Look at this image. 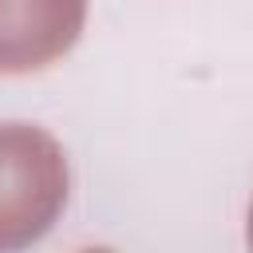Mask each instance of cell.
<instances>
[{"label":"cell","mask_w":253,"mask_h":253,"mask_svg":"<svg viewBox=\"0 0 253 253\" xmlns=\"http://www.w3.org/2000/svg\"><path fill=\"white\" fill-rule=\"evenodd\" d=\"M87 0H0V75L55 63L83 32Z\"/></svg>","instance_id":"cell-2"},{"label":"cell","mask_w":253,"mask_h":253,"mask_svg":"<svg viewBox=\"0 0 253 253\" xmlns=\"http://www.w3.org/2000/svg\"><path fill=\"white\" fill-rule=\"evenodd\" d=\"M67 202V158L59 142L28 123L0 126V253L36 245Z\"/></svg>","instance_id":"cell-1"},{"label":"cell","mask_w":253,"mask_h":253,"mask_svg":"<svg viewBox=\"0 0 253 253\" xmlns=\"http://www.w3.org/2000/svg\"><path fill=\"white\" fill-rule=\"evenodd\" d=\"M83 253H111V249H83Z\"/></svg>","instance_id":"cell-4"},{"label":"cell","mask_w":253,"mask_h":253,"mask_svg":"<svg viewBox=\"0 0 253 253\" xmlns=\"http://www.w3.org/2000/svg\"><path fill=\"white\" fill-rule=\"evenodd\" d=\"M249 249H253V206H249Z\"/></svg>","instance_id":"cell-3"}]
</instances>
